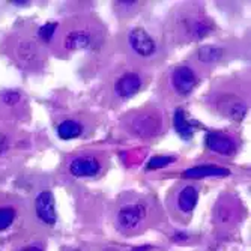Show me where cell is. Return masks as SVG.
Returning <instances> with one entry per match:
<instances>
[{
	"mask_svg": "<svg viewBox=\"0 0 251 251\" xmlns=\"http://www.w3.org/2000/svg\"><path fill=\"white\" fill-rule=\"evenodd\" d=\"M248 100V80L236 75L217 80L204 97L206 107L230 122H242L245 119L250 108Z\"/></svg>",
	"mask_w": 251,
	"mask_h": 251,
	"instance_id": "1",
	"label": "cell"
},
{
	"mask_svg": "<svg viewBox=\"0 0 251 251\" xmlns=\"http://www.w3.org/2000/svg\"><path fill=\"white\" fill-rule=\"evenodd\" d=\"M215 29L212 18L199 3H182L169 15L167 30L170 41L176 44H188L201 41Z\"/></svg>",
	"mask_w": 251,
	"mask_h": 251,
	"instance_id": "2",
	"label": "cell"
},
{
	"mask_svg": "<svg viewBox=\"0 0 251 251\" xmlns=\"http://www.w3.org/2000/svg\"><path fill=\"white\" fill-rule=\"evenodd\" d=\"M155 211V200L139 193H125L119 197L113 214L116 230L125 236L143 233Z\"/></svg>",
	"mask_w": 251,
	"mask_h": 251,
	"instance_id": "3",
	"label": "cell"
},
{
	"mask_svg": "<svg viewBox=\"0 0 251 251\" xmlns=\"http://www.w3.org/2000/svg\"><path fill=\"white\" fill-rule=\"evenodd\" d=\"M121 126L126 134L139 140H155L167 131L169 116L159 104L149 102L124 115Z\"/></svg>",
	"mask_w": 251,
	"mask_h": 251,
	"instance_id": "4",
	"label": "cell"
},
{
	"mask_svg": "<svg viewBox=\"0 0 251 251\" xmlns=\"http://www.w3.org/2000/svg\"><path fill=\"white\" fill-rule=\"evenodd\" d=\"M203 77V71L193 62H182L175 66L163 75L159 83L161 95L167 101H182L188 98L197 86L200 84Z\"/></svg>",
	"mask_w": 251,
	"mask_h": 251,
	"instance_id": "5",
	"label": "cell"
},
{
	"mask_svg": "<svg viewBox=\"0 0 251 251\" xmlns=\"http://www.w3.org/2000/svg\"><path fill=\"white\" fill-rule=\"evenodd\" d=\"M149 83V74L145 66L140 65H124L111 73L107 81V90L111 101L125 102L135 95H139Z\"/></svg>",
	"mask_w": 251,
	"mask_h": 251,
	"instance_id": "6",
	"label": "cell"
},
{
	"mask_svg": "<svg viewBox=\"0 0 251 251\" xmlns=\"http://www.w3.org/2000/svg\"><path fill=\"white\" fill-rule=\"evenodd\" d=\"M125 47L135 65H148L159 59L163 44L145 26H132L125 33Z\"/></svg>",
	"mask_w": 251,
	"mask_h": 251,
	"instance_id": "7",
	"label": "cell"
},
{
	"mask_svg": "<svg viewBox=\"0 0 251 251\" xmlns=\"http://www.w3.org/2000/svg\"><path fill=\"white\" fill-rule=\"evenodd\" d=\"M59 29V27H57ZM98 25L89 20H75L66 27L57 30V39L65 51H81L95 47L101 38Z\"/></svg>",
	"mask_w": 251,
	"mask_h": 251,
	"instance_id": "8",
	"label": "cell"
},
{
	"mask_svg": "<svg viewBox=\"0 0 251 251\" xmlns=\"http://www.w3.org/2000/svg\"><path fill=\"white\" fill-rule=\"evenodd\" d=\"M200 196V185L194 182H179L167 196V208L170 215L179 223H188Z\"/></svg>",
	"mask_w": 251,
	"mask_h": 251,
	"instance_id": "9",
	"label": "cell"
},
{
	"mask_svg": "<svg viewBox=\"0 0 251 251\" xmlns=\"http://www.w3.org/2000/svg\"><path fill=\"white\" fill-rule=\"evenodd\" d=\"M108 167V158L102 151H80L66 159V172L77 179L101 176Z\"/></svg>",
	"mask_w": 251,
	"mask_h": 251,
	"instance_id": "10",
	"label": "cell"
},
{
	"mask_svg": "<svg viewBox=\"0 0 251 251\" xmlns=\"http://www.w3.org/2000/svg\"><path fill=\"white\" fill-rule=\"evenodd\" d=\"M204 145L206 149L218 156H235L241 148L239 137L229 131H209L204 137Z\"/></svg>",
	"mask_w": 251,
	"mask_h": 251,
	"instance_id": "11",
	"label": "cell"
},
{
	"mask_svg": "<svg viewBox=\"0 0 251 251\" xmlns=\"http://www.w3.org/2000/svg\"><path fill=\"white\" fill-rule=\"evenodd\" d=\"M241 204L235 196H223L217 200L214 208V223L220 229H232L239 221Z\"/></svg>",
	"mask_w": 251,
	"mask_h": 251,
	"instance_id": "12",
	"label": "cell"
},
{
	"mask_svg": "<svg viewBox=\"0 0 251 251\" xmlns=\"http://www.w3.org/2000/svg\"><path fill=\"white\" fill-rule=\"evenodd\" d=\"M227 56H229V49H227L226 45L208 44V45H201V47H199L194 51L193 63L204 73L206 70H211V68L224 62Z\"/></svg>",
	"mask_w": 251,
	"mask_h": 251,
	"instance_id": "13",
	"label": "cell"
},
{
	"mask_svg": "<svg viewBox=\"0 0 251 251\" xmlns=\"http://www.w3.org/2000/svg\"><path fill=\"white\" fill-rule=\"evenodd\" d=\"M17 57L20 59L21 65H25L29 70H35L44 65L45 54L41 45L33 39H25L18 44L17 47Z\"/></svg>",
	"mask_w": 251,
	"mask_h": 251,
	"instance_id": "14",
	"label": "cell"
},
{
	"mask_svg": "<svg viewBox=\"0 0 251 251\" xmlns=\"http://www.w3.org/2000/svg\"><path fill=\"white\" fill-rule=\"evenodd\" d=\"M35 215L45 226H54L57 221L56 203L51 191H41L35 199Z\"/></svg>",
	"mask_w": 251,
	"mask_h": 251,
	"instance_id": "15",
	"label": "cell"
},
{
	"mask_svg": "<svg viewBox=\"0 0 251 251\" xmlns=\"http://www.w3.org/2000/svg\"><path fill=\"white\" fill-rule=\"evenodd\" d=\"M87 131L86 121L78 118V116H68L63 118L57 126L56 132L62 140H73V139H80Z\"/></svg>",
	"mask_w": 251,
	"mask_h": 251,
	"instance_id": "16",
	"label": "cell"
},
{
	"mask_svg": "<svg viewBox=\"0 0 251 251\" xmlns=\"http://www.w3.org/2000/svg\"><path fill=\"white\" fill-rule=\"evenodd\" d=\"M173 126L176 129V132L182 137V139H185V140H190L193 134H194V124L190 122L187 119V115H185V110H176L175 111V116H173Z\"/></svg>",
	"mask_w": 251,
	"mask_h": 251,
	"instance_id": "17",
	"label": "cell"
},
{
	"mask_svg": "<svg viewBox=\"0 0 251 251\" xmlns=\"http://www.w3.org/2000/svg\"><path fill=\"white\" fill-rule=\"evenodd\" d=\"M230 172L218 166H197L184 173V177H206V176H226Z\"/></svg>",
	"mask_w": 251,
	"mask_h": 251,
	"instance_id": "18",
	"label": "cell"
},
{
	"mask_svg": "<svg viewBox=\"0 0 251 251\" xmlns=\"http://www.w3.org/2000/svg\"><path fill=\"white\" fill-rule=\"evenodd\" d=\"M17 217V209L12 204H2L0 206V232L6 230L8 227L12 226Z\"/></svg>",
	"mask_w": 251,
	"mask_h": 251,
	"instance_id": "19",
	"label": "cell"
},
{
	"mask_svg": "<svg viewBox=\"0 0 251 251\" xmlns=\"http://www.w3.org/2000/svg\"><path fill=\"white\" fill-rule=\"evenodd\" d=\"M57 27H59L57 23H47L45 26L39 27V30H38V38H39L42 42H51L53 38H54V33L57 32Z\"/></svg>",
	"mask_w": 251,
	"mask_h": 251,
	"instance_id": "20",
	"label": "cell"
},
{
	"mask_svg": "<svg viewBox=\"0 0 251 251\" xmlns=\"http://www.w3.org/2000/svg\"><path fill=\"white\" fill-rule=\"evenodd\" d=\"M175 161L173 156H155L151 159V163L148 164V169H158V167H164L170 163Z\"/></svg>",
	"mask_w": 251,
	"mask_h": 251,
	"instance_id": "21",
	"label": "cell"
},
{
	"mask_svg": "<svg viewBox=\"0 0 251 251\" xmlns=\"http://www.w3.org/2000/svg\"><path fill=\"white\" fill-rule=\"evenodd\" d=\"M11 146V140H9V135L3 131H0V155H3Z\"/></svg>",
	"mask_w": 251,
	"mask_h": 251,
	"instance_id": "22",
	"label": "cell"
},
{
	"mask_svg": "<svg viewBox=\"0 0 251 251\" xmlns=\"http://www.w3.org/2000/svg\"><path fill=\"white\" fill-rule=\"evenodd\" d=\"M20 251H44V250L41 247H38V245H29V247L21 248Z\"/></svg>",
	"mask_w": 251,
	"mask_h": 251,
	"instance_id": "23",
	"label": "cell"
},
{
	"mask_svg": "<svg viewBox=\"0 0 251 251\" xmlns=\"http://www.w3.org/2000/svg\"><path fill=\"white\" fill-rule=\"evenodd\" d=\"M75 251H78V250H75Z\"/></svg>",
	"mask_w": 251,
	"mask_h": 251,
	"instance_id": "24",
	"label": "cell"
}]
</instances>
